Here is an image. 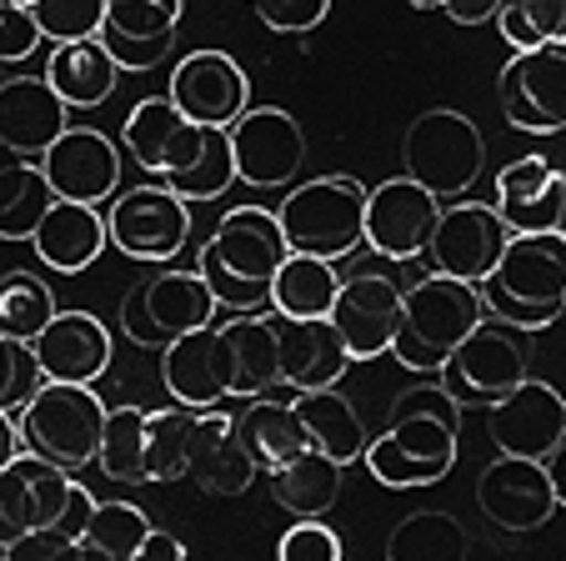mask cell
<instances>
[{
  "label": "cell",
  "instance_id": "obj_19",
  "mask_svg": "<svg viewBox=\"0 0 566 561\" xmlns=\"http://www.w3.org/2000/svg\"><path fill=\"white\" fill-rule=\"evenodd\" d=\"M166 101L196 126H231L251 106V81L226 51H191L171 65Z\"/></svg>",
  "mask_w": 566,
  "mask_h": 561
},
{
  "label": "cell",
  "instance_id": "obj_12",
  "mask_svg": "<svg viewBox=\"0 0 566 561\" xmlns=\"http://www.w3.org/2000/svg\"><path fill=\"white\" fill-rule=\"evenodd\" d=\"M226 141H231L235 180H247L251 191H281L306 166V131L281 106H247L226 126Z\"/></svg>",
  "mask_w": 566,
  "mask_h": 561
},
{
  "label": "cell",
  "instance_id": "obj_3",
  "mask_svg": "<svg viewBox=\"0 0 566 561\" xmlns=\"http://www.w3.org/2000/svg\"><path fill=\"white\" fill-rule=\"evenodd\" d=\"M286 236L266 206H231L196 251V271L206 276L216 307L226 311H271V281L286 261Z\"/></svg>",
  "mask_w": 566,
  "mask_h": 561
},
{
  "label": "cell",
  "instance_id": "obj_13",
  "mask_svg": "<svg viewBox=\"0 0 566 561\" xmlns=\"http://www.w3.org/2000/svg\"><path fill=\"white\" fill-rule=\"evenodd\" d=\"M506 241H512V226L502 221V211H496L492 201H441L437 211V226H431L427 236V266L441 276H457V281H471V287H481L486 276H492V266L502 261Z\"/></svg>",
  "mask_w": 566,
  "mask_h": 561
},
{
  "label": "cell",
  "instance_id": "obj_47",
  "mask_svg": "<svg viewBox=\"0 0 566 561\" xmlns=\"http://www.w3.org/2000/svg\"><path fill=\"white\" fill-rule=\"evenodd\" d=\"M41 45V25H35L31 6L0 0V61H25Z\"/></svg>",
  "mask_w": 566,
  "mask_h": 561
},
{
  "label": "cell",
  "instance_id": "obj_38",
  "mask_svg": "<svg viewBox=\"0 0 566 561\" xmlns=\"http://www.w3.org/2000/svg\"><path fill=\"white\" fill-rule=\"evenodd\" d=\"M191 406H156L140 426L146 481H186V446H191Z\"/></svg>",
  "mask_w": 566,
  "mask_h": 561
},
{
  "label": "cell",
  "instance_id": "obj_36",
  "mask_svg": "<svg viewBox=\"0 0 566 561\" xmlns=\"http://www.w3.org/2000/svg\"><path fill=\"white\" fill-rule=\"evenodd\" d=\"M55 191L45 180L41 160L15 156L11 166L0 170V241H31L41 216L51 211Z\"/></svg>",
  "mask_w": 566,
  "mask_h": 561
},
{
  "label": "cell",
  "instance_id": "obj_55",
  "mask_svg": "<svg viewBox=\"0 0 566 561\" xmlns=\"http://www.w3.org/2000/svg\"><path fill=\"white\" fill-rule=\"evenodd\" d=\"M15 6H31V0H15Z\"/></svg>",
  "mask_w": 566,
  "mask_h": 561
},
{
  "label": "cell",
  "instance_id": "obj_41",
  "mask_svg": "<svg viewBox=\"0 0 566 561\" xmlns=\"http://www.w3.org/2000/svg\"><path fill=\"white\" fill-rule=\"evenodd\" d=\"M140 426H146V406H111L106 432H101L96 466L111 481L126 487H146V456H140Z\"/></svg>",
  "mask_w": 566,
  "mask_h": 561
},
{
  "label": "cell",
  "instance_id": "obj_17",
  "mask_svg": "<svg viewBox=\"0 0 566 561\" xmlns=\"http://www.w3.org/2000/svg\"><path fill=\"white\" fill-rule=\"evenodd\" d=\"M476 507L492 527L512 531V537L542 531L556 517V491H552V477H546V461L496 451L476 471Z\"/></svg>",
  "mask_w": 566,
  "mask_h": 561
},
{
  "label": "cell",
  "instance_id": "obj_6",
  "mask_svg": "<svg viewBox=\"0 0 566 561\" xmlns=\"http://www.w3.org/2000/svg\"><path fill=\"white\" fill-rule=\"evenodd\" d=\"M106 412L111 406L91 392V382H41L31 402L15 412V426H21L25 451L45 456L65 471H86L101 451Z\"/></svg>",
  "mask_w": 566,
  "mask_h": 561
},
{
  "label": "cell",
  "instance_id": "obj_30",
  "mask_svg": "<svg viewBox=\"0 0 566 561\" xmlns=\"http://www.w3.org/2000/svg\"><path fill=\"white\" fill-rule=\"evenodd\" d=\"M221 336H226V346H231V396L235 402L276 392L281 386L276 311H235V321H221Z\"/></svg>",
  "mask_w": 566,
  "mask_h": 561
},
{
  "label": "cell",
  "instance_id": "obj_51",
  "mask_svg": "<svg viewBox=\"0 0 566 561\" xmlns=\"http://www.w3.org/2000/svg\"><path fill=\"white\" fill-rule=\"evenodd\" d=\"M25 446H21V426H15V416L11 412H0V466L11 461V456H21Z\"/></svg>",
  "mask_w": 566,
  "mask_h": 561
},
{
  "label": "cell",
  "instance_id": "obj_45",
  "mask_svg": "<svg viewBox=\"0 0 566 561\" xmlns=\"http://www.w3.org/2000/svg\"><path fill=\"white\" fill-rule=\"evenodd\" d=\"M276 557L281 561H342V537L316 517H296V527L281 531Z\"/></svg>",
  "mask_w": 566,
  "mask_h": 561
},
{
  "label": "cell",
  "instance_id": "obj_14",
  "mask_svg": "<svg viewBox=\"0 0 566 561\" xmlns=\"http://www.w3.org/2000/svg\"><path fill=\"white\" fill-rule=\"evenodd\" d=\"M496 96H502L506 126L532 131V136L566 131V41L512 51Z\"/></svg>",
  "mask_w": 566,
  "mask_h": 561
},
{
  "label": "cell",
  "instance_id": "obj_23",
  "mask_svg": "<svg viewBox=\"0 0 566 561\" xmlns=\"http://www.w3.org/2000/svg\"><path fill=\"white\" fill-rule=\"evenodd\" d=\"M261 477V461L235 436V416L221 406H206L191 416V446H186V481H196L211 497H241Z\"/></svg>",
  "mask_w": 566,
  "mask_h": 561
},
{
  "label": "cell",
  "instance_id": "obj_18",
  "mask_svg": "<svg viewBox=\"0 0 566 561\" xmlns=\"http://www.w3.org/2000/svg\"><path fill=\"white\" fill-rule=\"evenodd\" d=\"M486 432H492L496 451L546 461L566 441V396L556 386L526 376L486 406Z\"/></svg>",
  "mask_w": 566,
  "mask_h": 561
},
{
  "label": "cell",
  "instance_id": "obj_5",
  "mask_svg": "<svg viewBox=\"0 0 566 561\" xmlns=\"http://www.w3.org/2000/svg\"><path fill=\"white\" fill-rule=\"evenodd\" d=\"M481 316H486L481 287L431 271L401 291V321H396V336L386 356H396L407 371H441L451 351L461 346V336Z\"/></svg>",
  "mask_w": 566,
  "mask_h": 561
},
{
  "label": "cell",
  "instance_id": "obj_15",
  "mask_svg": "<svg viewBox=\"0 0 566 561\" xmlns=\"http://www.w3.org/2000/svg\"><path fill=\"white\" fill-rule=\"evenodd\" d=\"M71 491H75L71 471L35 451H21L0 466V557L31 531H45L51 521H61Z\"/></svg>",
  "mask_w": 566,
  "mask_h": 561
},
{
  "label": "cell",
  "instance_id": "obj_50",
  "mask_svg": "<svg viewBox=\"0 0 566 561\" xmlns=\"http://www.w3.org/2000/svg\"><path fill=\"white\" fill-rule=\"evenodd\" d=\"M546 477H552V491H556V511H566V441L546 456Z\"/></svg>",
  "mask_w": 566,
  "mask_h": 561
},
{
  "label": "cell",
  "instance_id": "obj_1",
  "mask_svg": "<svg viewBox=\"0 0 566 561\" xmlns=\"http://www.w3.org/2000/svg\"><path fill=\"white\" fill-rule=\"evenodd\" d=\"M120 150L146 170L150 180L171 186L186 201H216L231 191L235 160L226 126H196L166 96H146L130 106Z\"/></svg>",
  "mask_w": 566,
  "mask_h": 561
},
{
  "label": "cell",
  "instance_id": "obj_33",
  "mask_svg": "<svg viewBox=\"0 0 566 561\" xmlns=\"http://www.w3.org/2000/svg\"><path fill=\"white\" fill-rule=\"evenodd\" d=\"M342 471H346L342 461L306 446L291 461L266 466V487L286 517H326L336 507V497H342Z\"/></svg>",
  "mask_w": 566,
  "mask_h": 561
},
{
  "label": "cell",
  "instance_id": "obj_8",
  "mask_svg": "<svg viewBox=\"0 0 566 561\" xmlns=\"http://www.w3.org/2000/svg\"><path fill=\"white\" fill-rule=\"evenodd\" d=\"M401 160H407V176L421 180L431 196L457 201L486 170V136H481V126L467 111L431 106L407 126Z\"/></svg>",
  "mask_w": 566,
  "mask_h": 561
},
{
  "label": "cell",
  "instance_id": "obj_26",
  "mask_svg": "<svg viewBox=\"0 0 566 561\" xmlns=\"http://www.w3.org/2000/svg\"><path fill=\"white\" fill-rule=\"evenodd\" d=\"M45 382H96L111 366V331L91 311H55L31 341Z\"/></svg>",
  "mask_w": 566,
  "mask_h": 561
},
{
  "label": "cell",
  "instance_id": "obj_9",
  "mask_svg": "<svg viewBox=\"0 0 566 561\" xmlns=\"http://www.w3.org/2000/svg\"><path fill=\"white\" fill-rule=\"evenodd\" d=\"M216 311L221 307H216L201 271H181V266L160 261L156 271H146L136 287L120 297V331H126L130 346L160 351L166 341L216 321Z\"/></svg>",
  "mask_w": 566,
  "mask_h": 561
},
{
  "label": "cell",
  "instance_id": "obj_54",
  "mask_svg": "<svg viewBox=\"0 0 566 561\" xmlns=\"http://www.w3.org/2000/svg\"><path fill=\"white\" fill-rule=\"evenodd\" d=\"M556 231H562V241H566V206H562V216H556Z\"/></svg>",
  "mask_w": 566,
  "mask_h": 561
},
{
  "label": "cell",
  "instance_id": "obj_16",
  "mask_svg": "<svg viewBox=\"0 0 566 561\" xmlns=\"http://www.w3.org/2000/svg\"><path fill=\"white\" fill-rule=\"evenodd\" d=\"M35 160H41L45 180L61 201L86 206L111 201L120 191V170H126V150L96 126H65Z\"/></svg>",
  "mask_w": 566,
  "mask_h": 561
},
{
  "label": "cell",
  "instance_id": "obj_2",
  "mask_svg": "<svg viewBox=\"0 0 566 561\" xmlns=\"http://www.w3.org/2000/svg\"><path fill=\"white\" fill-rule=\"evenodd\" d=\"M457 456H461V402L441 382H427L396 396L386 432L366 441L361 461L386 491H417L447 481Z\"/></svg>",
  "mask_w": 566,
  "mask_h": 561
},
{
  "label": "cell",
  "instance_id": "obj_25",
  "mask_svg": "<svg viewBox=\"0 0 566 561\" xmlns=\"http://www.w3.org/2000/svg\"><path fill=\"white\" fill-rule=\"evenodd\" d=\"M281 341V392H316V386H336L352 371V351H346L342 331L332 316H276Z\"/></svg>",
  "mask_w": 566,
  "mask_h": 561
},
{
  "label": "cell",
  "instance_id": "obj_43",
  "mask_svg": "<svg viewBox=\"0 0 566 561\" xmlns=\"http://www.w3.org/2000/svg\"><path fill=\"white\" fill-rule=\"evenodd\" d=\"M41 41H91L106 25V0H31Z\"/></svg>",
  "mask_w": 566,
  "mask_h": 561
},
{
  "label": "cell",
  "instance_id": "obj_40",
  "mask_svg": "<svg viewBox=\"0 0 566 561\" xmlns=\"http://www.w3.org/2000/svg\"><path fill=\"white\" fill-rule=\"evenodd\" d=\"M55 316V291L35 271H6L0 276V331L15 341H35L45 321Z\"/></svg>",
  "mask_w": 566,
  "mask_h": 561
},
{
  "label": "cell",
  "instance_id": "obj_37",
  "mask_svg": "<svg viewBox=\"0 0 566 561\" xmlns=\"http://www.w3.org/2000/svg\"><path fill=\"white\" fill-rule=\"evenodd\" d=\"M467 551L471 537L447 511H411L386 537V557L391 561H467Z\"/></svg>",
  "mask_w": 566,
  "mask_h": 561
},
{
  "label": "cell",
  "instance_id": "obj_7",
  "mask_svg": "<svg viewBox=\"0 0 566 561\" xmlns=\"http://www.w3.org/2000/svg\"><path fill=\"white\" fill-rule=\"evenodd\" d=\"M276 221L291 251L346 261L366 241V186L352 176L301 180L276 206Z\"/></svg>",
  "mask_w": 566,
  "mask_h": 561
},
{
  "label": "cell",
  "instance_id": "obj_31",
  "mask_svg": "<svg viewBox=\"0 0 566 561\" xmlns=\"http://www.w3.org/2000/svg\"><path fill=\"white\" fill-rule=\"evenodd\" d=\"M45 81L55 85V96L71 111H96L116 96L120 65L111 61L101 35H91V41H61L51 51V61H45Z\"/></svg>",
  "mask_w": 566,
  "mask_h": 561
},
{
  "label": "cell",
  "instance_id": "obj_35",
  "mask_svg": "<svg viewBox=\"0 0 566 561\" xmlns=\"http://www.w3.org/2000/svg\"><path fill=\"white\" fill-rule=\"evenodd\" d=\"M336 261L326 256H306V251H286V261L276 266V281H271V311L276 316H332V301H336Z\"/></svg>",
  "mask_w": 566,
  "mask_h": 561
},
{
  "label": "cell",
  "instance_id": "obj_4",
  "mask_svg": "<svg viewBox=\"0 0 566 561\" xmlns=\"http://www.w3.org/2000/svg\"><path fill=\"white\" fill-rule=\"evenodd\" d=\"M486 316L522 331H546L566 311V241L562 231H512L502 261L481 281Z\"/></svg>",
  "mask_w": 566,
  "mask_h": 561
},
{
  "label": "cell",
  "instance_id": "obj_29",
  "mask_svg": "<svg viewBox=\"0 0 566 561\" xmlns=\"http://www.w3.org/2000/svg\"><path fill=\"white\" fill-rule=\"evenodd\" d=\"M31 246H35V256H41L51 271L75 276V271H86V266H96L101 251L111 246L106 216H101V206L61 201V196H55L51 211H45L41 226H35Z\"/></svg>",
  "mask_w": 566,
  "mask_h": 561
},
{
  "label": "cell",
  "instance_id": "obj_42",
  "mask_svg": "<svg viewBox=\"0 0 566 561\" xmlns=\"http://www.w3.org/2000/svg\"><path fill=\"white\" fill-rule=\"evenodd\" d=\"M496 31L512 51L566 41V0H502L496 6Z\"/></svg>",
  "mask_w": 566,
  "mask_h": 561
},
{
  "label": "cell",
  "instance_id": "obj_24",
  "mask_svg": "<svg viewBox=\"0 0 566 561\" xmlns=\"http://www.w3.org/2000/svg\"><path fill=\"white\" fill-rule=\"evenodd\" d=\"M186 15V0H106V41L111 61L120 71H156L176 51V25Z\"/></svg>",
  "mask_w": 566,
  "mask_h": 561
},
{
  "label": "cell",
  "instance_id": "obj_10",
  "mask_svg": "<svg viewBox=\"0 0 566 561\" xmlns=\"http://www.w3.org/2000/svg\"><path fill=\"white\" fill-rule=\"evenodd\" d=\"M526 376H532V331L512 326L502 316H481L441 366V386L461 406H492L496 396H506Z\"/></svg>",
  "mask_w": 566,
  "mask_h": 561
},
{
  "label": "cell",
  "instance_id": "obj_28",
  "mask_svg": "<svg viewBox=\"0 0 566 561\" xmlns=\"http://www.w3.org/2000/svg\"><path fill=\"white\" fill-rule=\"evenodd\" d=\"M71 126V106L55 96L45 75H11L0 81V141L21 156H41Z\"/></svg>",
  "mask_w": 566,
  "mask_h": 561
},
{
  "label": "cell",
  "instance_id": "obj_32",
  "mask_svg": "<svg viewBox=\"0 0 566 561\" xmlns=\"http://www.w3.org/2000/svg\"><path fill=\"white\" fill-rule=\"evenodd\" d=\"M291 406H296L301 426H306L311 451L332 456L342 466L361 461L371 432H366L361 412L352 406V396H342L336 386H316V392H291Z\"/></svg>",
  "mask_w": 566,
  "mask_h": 561
},
{
  "label": "cell",
  "instance_id": "obj_11",
  "mask_svg": "<svg viewBox=\"0 0 566 561\" xmlns=\"http://www.w3.org/2000/svg\"><path fill=\"white\" fill-rule=\"evenodd\" d=\"M196 221H191V201L176 196L171 186L160 180H146V186H126V191L111 196V211H106V236L120 256L130 261H176L191 241Z\"/></svg>",
  "mask_w": 566,
  "mask_h": 561
},
{
  "label": "cell",
  "instance_id": "obj_34",
  "mask_svg": "<svg viewBox=\"0 0 566 561\" xmlns=\"http://www.w3.org/2000/svg\"><path fill=\"white\" fill-rule=\"evenodd\" d=\"M235 436L247 441V451L261 461V471L266 466H281L291 461L296 451H306V426H301L296 406H291V392L276 396V392H261L247 402V412L235 416Z\"/></svg>",
  "mask_w": 566,
  "mask_h": 561
},
{
  "label": "cell",
  "instance_id": "obj_49",
  "mask_svg": "<svg viewBox=\"0 0 566 561\" xmlns=\"http://www.w3.org/2000/svg\"><path fill=\"white\" fill-rule=\"evenodd\" d=\"M181 557H186L181 541L166 537V531H156V527L146 531V541H140V551H136V561H181Z\"/></svg>",
  "mask_w": 566,
  "mask_h": 561
},
{
  "label": "cell",
  "instance_id": "obj_44",
  "mask_svg": "<svg viewBox=\"0 0 566 561\" xmlns=\"http://www.w3.org/2000/svg\"><path fill=\"white\" fill-rule=\"evenodd\" d=\"M41 361H35V346L31 341H15L0 331V412H21L31 402V392L41 386Z\"/></svg>",
  "mask_w": 566,
  "mask_h": 561
},
{
  "label": "cell",
  "instance_id": "obj_53",
  "mask_svg": "<svg viewBox=\"0 0 566 561\" xmlns=\"http://www.w3.org/2000/svg\"><path fill=\"white\" fill-rule=\"evenodd\" d=\"M407 6H417V11H431V6H441V0H407Z\"/></svg>",
  "mask_w": 566,
  "mask_h": 561
},
{
  "label": "cell",
  "instance_id": "obj_22",
  "mask_svg": "<svg viewBox=\"0 0 566 561\" xmlns=\"http://www.w3.org/2000/svg\"><path fill=\"white\" fill-rule=\"evenodd\" d=\"M441 196H431L421 180L391 176L376 191H366V246L386 261H411L427 251V236L437 226Z\"/></svg>",
  "mask_w": 566,
  "mask_h": 561
},
{
  "label": "cell",
  "instance_id": "obj_39",
  "mask_svg": "<svg viewBox=\"0 0 566 561\" xmlns=\"http://www.w3.org/2000/svg\"><path fill=\"white\" fill-rule=\"evenodd\" d=\"M146 531H150V517L140 507H130V501H96L86 531H81V551L106 561H136Z\"/></svg>",
  "mask_w": 566,
  "mask_h": 561
},
{
  "label": "cell",
  "instance_id": "obj_52",
  "mask_svg": "<svg viewBox=\"0 0 566 561\" xmlns=\"http://www.w3.org/2000/svg\"><path fill=\"white\" fill-rule=\"evenodd\" d=\"M15 156H21V150H11V146H6V141H0V170L11 166V160H15Z\"/></svg>",
  "mask_w": 566,
  "mask_h": 561
},
{
  "label": "cell",
  "instance_id": "obj_20",
  "mask_svg": "<svg viewBox=\"0 0 566 561\" xmlns=\"http://www.w3.org/2000/svg\"><path fill=\"white\" fill-rule=\"evenodd\" d=\"M401 281L386 271H352L342 276L332 301V326L342 331L352 361H376L391 351L396 321H401Z\"/></svg>",
  "mask_w": 566,
  "mask_h": 561
},
{
  "label": "cell",
  "instance_id": "obj_48",
  "mask_svg": "<svg viewBox=\"0 0 566 561\" xmlns=\"http://www.w3.org/2000/svg\"><path fill=\"white\" fill-rule=\"evenodd\" d=\"M496 6H502V0H441V11H447L457 25H486V21H496Z\"/></svg>",
  "mask_w": 566,
  "mask_h": 561
},
{
  "label": "cell",
  "instance_id": "obj_21",
  "mask_svg": "<svg viewBox=\"0 0 566 561\" xmlns=\"http://www.w3.org/2000/svg\"><path fill=\"white\" fill-rule=\"evenodd\" d=\"M160 382H166L176 406H191V412L235 402L231 396V346H226L221 326L206 321V326L166 341V346H160Z\"/></svg>",
  "mask_w": 566,
  "mask_h": 561
},
{
  "label": "cell",
  "instance_id": "obj_56",
  "mask_svg": "<svg viewBox=\"0 0 566 561\" xmlns=\"http://www.w3.org/2000/svg\"><path fill=\"white\" fill-rule=\"evenodd\" d=\"M562 316H566V311H562Z\"/></svg>",
  "mask_w": 566,
  "mask_h": 561
},
{
  "label": "cell",
  "instance_id": "obj_27",
  "mask_svg": "<svg viewBox=\"0 0 566 561\" xmlns=\"http://www.w3.org/2000/svg\"><path fill=\"white\" fill-rule=\"evenodd\" d=\"M496 211L512 231H556L566 206V170L546 156H516L496 170Z\"/></svg>",
  "mask_w": 566,
  "mask_h": 561
},
{
  "label": "cell",
  "instance_id": "obj_46",
  "mask_svg": "<svg viewBox=\"0 0 566 561\" xmlns=\"http://www.w3.org/2000/svg\"><path fill=\"white\" fill-rule=\"evenodd\" d=\"M251 11L276 35H311L332 15V0H251Z\"/></svg>",
  "mask_w": 566,
  "mask_h": 561
}]
</instances>
